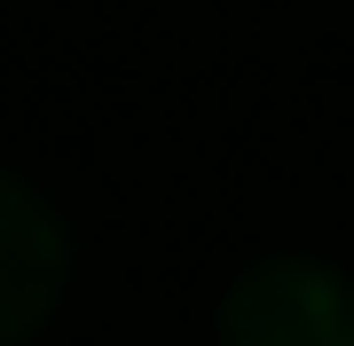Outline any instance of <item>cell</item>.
<instances>
[{"mask_svg": "<svg viewBox=\"0 0 354 346\" xmlns=\"http://www.w3.org/2000/svg\"><path fill=\"white\" fill-rule=\"evenodd\" d=\"M221 346H354V283L315 260H268L221 299Z\"/></svg>", "mask_w": 354, "mask_h": 346, "instance_id": "cell-1", "label": "cell"}, {"mask_svg": "<svg viewBox=\"0 0 354 346\" xmlns=\"http://www.w3.org/2000/svg\"><path fill=\"white\" fill-rule=\"evenodd\" d=\"M64 220L16 173H0V346H24L64 299Z\"/></svg>", "mask_w": 354, "mask_h": 346, "instance_id": "cell-2", "label": "cell"}]
</instances>
